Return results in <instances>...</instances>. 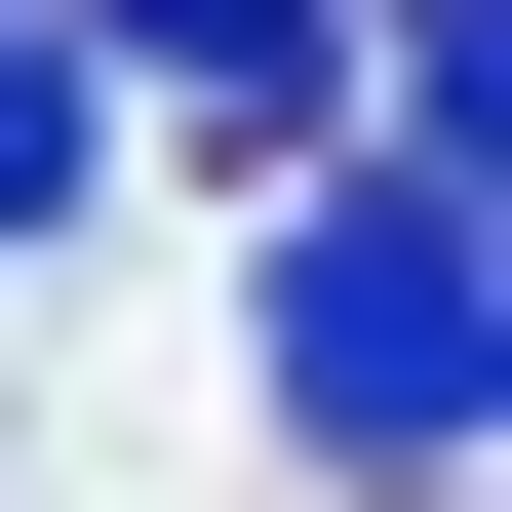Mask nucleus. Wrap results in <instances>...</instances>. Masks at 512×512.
Instances as JSON below:
<instances>
[{"mask_svg":"<svg viewBox=\"0 0 512 512\" xmlns=\"http://www.w3.org/2000/svg\"><path fill=\"white\" fill-rule=\"evenodd\" d=\"M237 355H276V434H316V473L434 512V473H473V197H434V158H316V197H276V276H237Z\"/></svg>","mask_w":512,"mask_h":512,"instance_id":"nucleus-1","label":"nucleus"},{"mask_svg":"<svg viewBox=\"0 0 512 512\" xmlns=\"http://www.w3.org/2000/svg\"><path fill=\"white\" fill-rule=\"evenodd\" d=\"M119 40L197 79V119H355V0H119Z\"/></svg>","mask_w":512,"mask_h":512,"instance_id":"nucleus-2","label":"nucleus"},{"mask_svg":"<svg viewBox=\"0 0 512 512\" xmlns=\"http://www.w3.org/2000/svg\"><path fill=\"white\" fill-rule=\"evenodd\" d=\"M79 158H119V79H79V0H0V237H79Z\"/></svg>","mask_w":512,"mask_h":512,"instance_id":"nucleus-3","label":"nucleus"},{"mask_svg":"<svg viewBox=\"0 0 512 512\" xmlns=\"http://www.w3.org/2000/svg\"><path fill=\"white\" fill-rule=\"evenodd\" d=\"M434 512H473V473H434Z\"/></svg>","mask_w":512,"mask_h":512,"instance_id":"nucleus-4","label":"nucleus"}]
</instances>
